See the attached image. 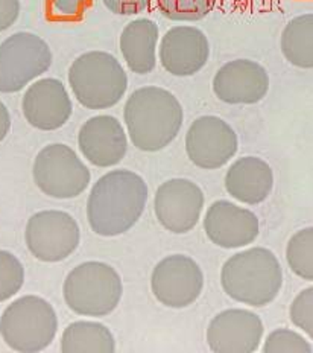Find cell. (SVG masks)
I'll use <instances>...</instances> for the list:
<instances>
[{
  "mask_svg": "<svg viewBox=\"0 0 313 353\" xmlns=\"http://www.w3.org/2000/svg\"><path fill=\"white\" fill-rule=\"evenodd\" d=\"M274 172L265 160L246 156L236 160L225 174V189L244 204H260L271 194Z\"/></svg>",
  "mask_w": 313,
  "mask_h": 353,
  "instance_id": "obj_19",
  "label": "cell"
},
{
  "mask_svg": "<svg viewBox=\"0 0 313 353\" xmlns=\"http://www.w3.org/2000/svg\"><path fill=\"white\" fill-rule=\"evenodd\" d=\"M265 326L248 309H225L210 321L207 344L215 353H252L263 340Z\"/></svg>",
  "mask_w": 313,
  "mask_h": 353,
  "instance_id": "obj_13",
  "label": "cell"
},
{
  "mask_svg": "<svg viewBox=\"0 0 313 353\" xmlns=\"http://www.w3.org/2000/svg\"><path fill=\"white\" fill-rule=\"evenodd\" d=\"M60 349L63 353H114L111 330L98 321H75L64 329Z\"/></svg>",
  "mask_w": 313,
  "mask_h": 353,
  "instance_id": "obj_21",
  "label": "cell"
},
{
  "mask_svg": "<svg viewBox=\"0 0 313 353\" xmlns=\"http://www.w3.org/2000/svg\"><path fill=\"white\" fill-rule=\"evenodd\" d=\"M151 290L167 307H187L199 299L204 290L202 270L186 254L167 256L152 271Z\"/></svg>",
  "mask_w": 313,
  "mask_h": 353,
  "instance_id": "obj_10",
  "label": "cell"
},
{
  "mask_svg": "<svg viewBox=\"0 0 313 353\" xmlns=\"http://www.w3.org/2000/svg\"><path fill=\"white\" fill-rule=\"evenodd\" d=\"M21 110L34 128L54 131L67 123L74 113V104L60 79L43 78L29 85L21 101Z\"/></svg>",
  "mask_w": 313,
  "mask_h": 353,
  "instance_id": "obj_14",
  "label": "cell"
},
{
  "mask_svg": "<svg viewBox=\"0 0 313 353\" xmlns=\"http://www.w3.org/2000/svg\"><path fill=\"white\" fill-rule=\"evenodd\" d=\"M216 0H157L164 17L173 21H198L215 8Z\"/></svg>",
  "mask_w": 313,
  "mask_h": 353,
  "instance_id": "obj_24",
  "label": "cell"
},
{
  "mask_svg": "<svg viewBox=\"0 0 313 353\" xmlns=\"http://www.w3.org/2000/svg\"><path fill=\"white\" fill-rule=\"evenodd\" d=\"M58 317L54 306L39 296H23L5 309L0 335L8 347L21 353L45 350L55 340Z\"/></svg>",
  "mask_w": 313,
  "mask_h": 353,
  "instance_id": "obj_6",
  "label": "cell"
},
{
  "mask_svg": "<svg viewBox=\"0 0 313 353\" xmlns=\"http://www.w3.org/2000/svg\"><path fill=\"white\" fill-rule=\"evenodd\" d=\"M233 2H245V0H233Z\"/></svg>",
  "mask_w": 313,
  "mask_h": 353,
  "instance_id": "obj_32",
  "label": "cell"
},
{
  "mask_svg": "<svg viewBox=\"0 0 313 353\" xmlns=\"http://www.w3.org/2000/svg\"><path fill=\"white\" fill-rule=\"evenodd\" d=\"M281 52L300 69H313V12L292 19L283 29Z\"/></svg>",
  "mask_w": 313,
  "mask_h": 353,
  "instance_id": "obj_22",
  "label": "cell"
},
{
  "mask_svg": "<svg viewBox=\"0 0 313 353\" xmlns=\"http://www.w3.org/2000/svg\"><path fill=\"white\" fill-rule=\"evenodd\" d=\"M160 63L173 77H192L207 64L208 39L195 26H173L160 43Z\"/></svg>",
  "mask_w": 313,
  "mask_h": 353,
  "instance_id": "obj_17",
  "label": "cell"
},
{
  "mask_svg": "<svg viewBox=\"0 0 313 353\" xmlns=\"http://www.w3.org/2000/svg\"><path fill=\"white\" fill-rule=\"evenodd\" d=\"M25 241L35 259L61 262L76 252L81 241V230L70 213L41 210L29 218Z\"/></svg>",
  "mask_w": 313,
  "mask_h": 353,
  "instance_id": "obj_9",
  "label": "cell"
},
{
  "mask_svg": "<svg viewBox=\"0 0 313 353\" xmlns=\"http://www.w3.org/2000/svg\"><path fill=\"white\" fill-rule=\"evenodd\" d=\"M23 283V265L12 253L0 250V303L16 296Z\"/></svg>",
  "mask_w": 313,
  "mask_h": 353,
  "instance_id": "obj_25",
  "label": "cell"
},
{
  "mask_svg": "<svg viewBox=\"0 0 313 353\" xmlns=\"http://www.w3.org/2000/svg\"><path fill=\"white\" fill-rule=\"evenodd\" d=\"M123 283L111 265L89 261L67 274L63 296L72 311L83 317H107L119 306Z\"/></svg>",
  "mask_w": 313,
  "mask_h": 353,
  "instance_id": "obj_5",
  "label": "cell"
},
{
  "mask_svg": "<svg viewBox=\"0 0 313 353\" xmlns=\"http://www.w3.org/2000/svg\"><path fill=\"white\" fill-rule=\"evenodd\" d=\"M91 5L93 0H49V16L55 20H79Z\"/></svg>",
  "mask_w": 313,
  "mask_h": 353,
  "instance_id": "obj_28",
  "label": "cell"
},
{
  "mask_svg": "<svg viewBox=\"0 0 313 353\" xmlns=\"http://www.w3.org/2000/svg\"><path fill=\"white\" fill-rule=\"evenodd\" d=\"M204 209L202 189L187 179H172L157 189L154 212L166 230L183 234L193 230Z\"/></svg>",
  "mask_w": 313,
  "mask_h": 353,
  "instance_id": "obj_12",
  "label": "cell"
},
{
  "mask_svg": "<svg viewBox=\"0 0 313 353\" xmlns=\"http://www.w3.org/2000/svg\"><path fill=\"white\" fill-rule=\"evenodd\" d=\"M32 174L41 192L56 200L79 196L91 180L84 161L70 146L63 143L45 146L35 157Z\"/></svg>",
  "mask_w": 313,
  "mask_h": 353,
  "instance_id": "obj_7",
  "label": "cell"
},
{
  "mask_svg": "<svg viewBox=\"0 0 313 353\" xmlns=\"http://www.w3.org/2000/svg\"><path fill=\"white\" fill-rule=\"evenodd\" d=\"M286 261L294 274L303 281L313 282V227H305L290 236Z\"/></svg>",
  "mask_w": 313,
  "mask_h": 353,
  "instance_id": "obj_23",
  "label": "cell"
},
{
  "mask_svg": "<svg viewBox=\"0 0 313 353\" xmlns=\"http://www.w3.org/2000/svg\"><path fill=\"white\" fill-rule=\"evenodd\" d=\"M265 353H312L313 347L295 330L275 329L266 336L263 344Z\"/></svg>",
  "mask_w": 313,
  "mask_h": 353,
  "instance_id": "obj_26",
  "label": "cell"
},
{
  "mask_svg": "<svg viewBox=\"0 0 313 353\" xmlns=\"http://www.w3.org/2000/svg\"><path fill=\"white\" fill-rule=\"evenodd\" d=\"M147 203V181L128 169H116L94 183L87 200V219L99 236H119L137 224Z\"/></svg>",
  "mask_w": 313,
  "mask_h": 353,
  "instance_id": "obj_1",
  "label": "cell"
},
{
  "mask_svg": "<svg viewBox=\"0 0 313 353\" xmlns=\"http://www.w3.org/2000/svg\"><path fill=\"white\" fill-rule=\"evenodd\" d=\"M52 65L49 44L32 32H17L0 44V93H17Z\"/></svg>",
  "mask_w": 313,
  "mask_h": 353,
  "instance_id": "obj_8",
  "label": "cell"
},
{
  "mask_svg": "<svg viewBox=\"0 0 313 353\" xmlns=\"http://www.w3.org/2000/svg\"><path fill=\"white\" fill-rule=\"evenodd\" d=\"M268 92V72L252 60H235L224 64L213 78V93L225 104H257Z\"/></svg>",
  "mask_w": 313,
  "mask_h": 353,
  "instance_id": "obj_15",
  "label": "cell"
},
{
  "mask_svg": "<svg viewBox=\"0 0 313 353\" xmlns=\"http://www.w3.org/2000/svg\"><path fill=\"white\" fill-rule=\"evenodd\" d=\"M239 148L236 131L217 116H201L186 134V152L192 163L206 171L225 166Z\"/></svg>",
  "mask_w": 313,
  "mask_h": 353,
  "instance_id": "obj_11",
  "label": "cell"
},
{
  "mask_svg": "<svg viewBox=\"0 0 313 353\" xmlns=\"http://www.w3.org/2000/svg\"><path fill=\"white\" fill-rule=\"evenodd\" d=\"M204 232L217 247L242 248L257 239L260 224L254 212L235 203L219 200L207 209Z\"/></svg>",
  "mask_w": 313,
  "mask_h": 353,
  "instance_id": "obj_16",
  "label": "cell"
},
{
  "mask_svg": "<svg viewBox=\"0 0 313 353\" xmlns=\"http://www.w3.org/2000/svg\"><path fill=\"white\" fill-rule=\"evenodd\" d=\"M84 159L98 168L116 166L128 151V137L119 119L110 114L90 117L78 134Z\"/></svg>",
  "mask_w": 313,
  "mask_h": 353,
  "instance_id": "obj_18",
  "label": "cell"
},
{
  "mask_svg": "<svg viewBox=\"0 0 313 353\" xmlns=\"http://www.w3.org/2000/svg\"><path fill=\"white\" fill-rule=\"evenodd\" d=\"M221 285L233 300L252 307H263L279 297L283 270L271 250L254 247L236 253L224 263Z\"/></svg>",
  "mask_w": 313,
  "mask_h": 353,
  "instance_id": "obj_3",
  "label": "cell"
},
{
  "mask_svg": "<svg viewBox=\"0 0 313 353\" xmlns=\"http://www.w3.org/2000/svg\"><path fill=\"white\" fill-rule=\"evenodd\" d=\"M158 26L149 19H136L123 28L120 52L128 69L137 75H147L157 64Z\"/></svg>",
  "mask_w": 313,
  "mask_h": 353,
  "instance_id": "obj_20",
  "label": "cell"
},
{
  "mask_svg": "<svg viewBox=\"0 0 313 353\" xmlns=\"http://www.w3.org/2000/svg\"><path fill=\"white\" fill-rule=\"evenodd\" d=\"M20 14V0H0V32L11 28Z\"/></svg>",
  "mask_w": 313,
  "mask_h": 353,
  "instance_id": "obj_30",
  "label": "cell"
},
{
  "mask_svg": "<svg viewBox=\"0 0 313 353\" xmlns=\"http://www.w3.org/2000/svg\"><path fill=\"white\" fill-rule=\"evenodd\" d=\"M75 98L89 110H107L119 104L128 88V77L114 55L91 50L79 55L69 70Z\"/></svg>",
  "mask_w": 313,
  "mask_h": 353,
  "instance_id": "obj_4",
  "label": "cell"
},
{
  "mask_svg": "<svg viewBox=\"0 0 313 353\" xmlns=\"http://www.w3.org/2000/svg\"><path fill=\"white\" fill-rule=\"evenodd\" d=\"M104 5L118 16H134L147 11L151 5V0H102Z\"/></svg>",
  "mask_w": 313,
  "mask_h": 353,
  "instance_id": "obj_29",
  "label": "cell"
},
{
  "mask_svg": "<svg viewBox=\"0 0 313 353\" xmlns=\"http://www.w3.org/2000/svg\"><path fill=\"white\" fill-rule=\"evenodd\" d=\"M11 128V117H10V112L8 108L5 107V104L0 101V142L8 136Z\"/></svg>",
  "mask_w": 313,
  "mask_h": 353,
  "instance_id": "obj_31",
  "label": "cell"
},
{
  "mask_svg": "<svg viewBox=\"0 0 313 353\" xmlns=\"http://www.w3.org/2000/svg\"><path fill=\"white\" fill-rule=\"evenodd\" d=\"M289 317L298 329L313 340V286L303 290L294 299L289 309Z\"/></svg>",
  "mask_w": 313,
  "mask_h": 353,
  "instance_id": "obj_27",
  "label": "cell"
},
{
  "mask_svg": "<svg viewBox=\"0 0 313 353\" xmlns=\"http://www.w3.org/2000/svg\"><path fill=\"white\" fill-rule=\"evenodd\" d=\"M123 119L131 142L137 150L157 152L175 141L183 127V107L162 87L137 88L127 99Z\"/></svg>",
  "mask_w": 313,
  "mask_h": 353,
  "instance_id": "obj_2",
  "label": "cell"
}]
</instances>
